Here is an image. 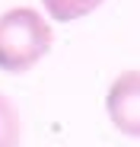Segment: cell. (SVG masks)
Listing matches in <instances>:
<instances>
[{"label":"cell","mask_w":140,"mask_h":147,"mask_svg":"<svg viewBox=\"0 0 140 147\" xmlns=\"http://www.w3.org/2000/svg\"><path fill=\"white\" fill-rule=\"evenodd\" d=\"M19 144H22L19 109L7 93H0V147H19Z\"/></svg>","instance_id":"cell-4"},{"label":"cell","mask_w":140,"mask_h":147,"mask_svg":"<svg viewBox=\"0 0 140 147\" xmlns=\"http://www.w3.org/2000/svg\"><path fill=\"white\" fill-rule=\"evenodd\" d=\"M105 0H41L45 16L51 22H80L86 16H92Z\"/></svg>","instance_id":"cell-3"},{"label":"cell","mask_w":140,"mask_h":147,"mask_svg":"<svg viewBox=\"0 0 140 147\" xmlns=\"http://www.w3.org/2000/svg\"><path fill=\"white\" fill-rule=\"evenodd\" d=\"M54 48V26L35 7H10L0 13V70L29 74Z\"/></svg>","instance_id":"cell-1"},{"label":"cell","mask_w":140,"mask_h":147,"mask_svg":"<svg viewBox=\"0 0 140 147\" xmlns=\"http://www.w3.org/2000/svg\"><path fill=\"white\" fill-rule=\"evenodd\" d=\"M105 115L115 131L140 141V67H127L105 90Z\"/></svg>","instance_id":"cell-2"}]
</instances>
